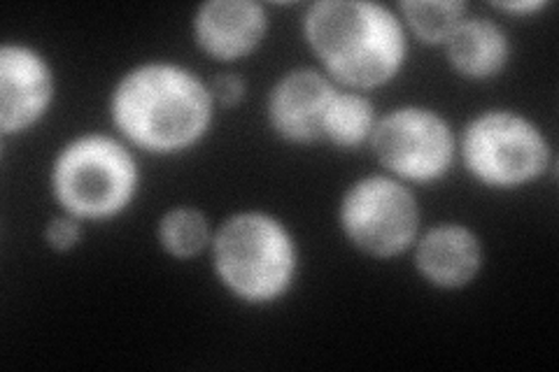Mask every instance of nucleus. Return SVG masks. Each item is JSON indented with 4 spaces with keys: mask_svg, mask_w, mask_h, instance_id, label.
I'll use <instances>...</instances> for the list:
<instances>
[{
    "mask_svg": "<svg viewBox=\"0 0 559 372\" xmlns=\"http://www.w3.org/2000/svg\"><path fill=\"white\" fill-rule=\"evenodd\" d=\"M108 110L115 131L133 149L178 156L203 143L215 123L217 103L207 80L194 70L152 59L119 75Z\"/></svg>",
    "mask_w": 559,
    "mask_h": 372,
    "instance_id": "f257e3e1",
    "label": "nucleus"
},
{
    "mask_svg": "<svg viewBox=\"0 0 559 372\" xmlns=\"http://www.w3.org/2000/svg\"><path fill=\"white\" fill-rule=\"evenodd\" d=\"M301 31L322 73L349 92L394 82L408 61V31L394 8L376 0H318Z\"/></svg>",
    "mask_w": 559,
    "mask_h": 372,
    "instance_id": "f03ea898",
    "label": "nucleus"
},
{
    "mask_svg": "<svg viewBox=\"0 0 559 372\" xmlns=\"http://www.w3.org/2000/svg\"><path fill=\"white\" fill-rule=\"evenodd\" d=\"M207 252L222 289L250 308L275 305L299 277V242L292 228L266 209H240L226 217L215 228Z\"/></svg>",
    "mask_w": 559,
    "mask_h": 372,
    "instance_id": "7ed1b4c3",
    "label": "nucleus"
},
{
    "mask_svg": "<svg viewBox=\"0 0 559 372\" xmlns=\"http://www.w3.org/2000/svg\"><path fill=\"white\" fill-rule=\"evenodd\" d=\"M143 172L138 156L119 135L82 133L57 152L49 189L66 215L110 221L135 203Z\"/></svg>",
    "mask_w": 559,
    "mask_h": 372,
    "instance_id": "20e7f679",
    "label": "nucleus"
},
{
    "mask_svg": "<svg viewBox=\"0 0 559 372\" xmlns=\"http://www.w3.org/2000/svg\"><path fill=\"white\" fill-rule=\"evenodd\" d=\"M457 156L480 187L511 191L540 180L552 149L544 129L527 115L483 110L457 135Z\"/></svg>",
    "mask_w": 559,
    "mask_h": 372,
    "instance_id": "39448f33",
    "label": "nucleus"
},
{
    "mask_svg": "<svg viewBox=\"0 0 559 372\" xmlns=\"http://www.w3.org/2000/svg\"><path fill=\"white\" fill-rule=\"evenodd\" d=\"M343 238L364 256L399 259L413 250L423 230L415 191L388 172L364 175L338 201Z\"/></svg>",
    "mask_w": 559,
    "mask_h": 372,
    "instance_id": "423d86ee",
    "label": "nucleus"
},
{
    "mask_svg": "<svg viewBox=\"0 0 559 372\" xmlns=\"http://www.w3.org/2000/svg\"><path fill=\"white\" fill-rule=\"evenodd\" d=\"M371 149L382 170L404 184H436L457 161V133L427 105H399L380 115Z\"/></svg>",
    "mask_w": 559,
    "mask_h": 372,
    "instance_id": "0eeeda50",
    "label": "nucleus"
},
{
    "mask_svg": "<svg viewBox=\"0 0 559 372\" xmlns=\"http://www.w3.org/2000/svg\"><path fill=\"white\" fill-rule=\"evenodd\" d=\"M55 98V68L40 49L24 43L0 47V133H28L49 115Z\"/></svg>",
    "mask_w": 559,
    "mask_h": 372,
    "instance_id": "6e6552de",
    "label": "nucleus"
},
{
    "mask_svg": "<svg viewBox=\"0 0 559 372\" xmlns=\"http://www.w3.org/2000/svg\"><path fill=\"white\" fill-rule=\"evenodd\" d=\"M320 68H292L280 75L266 96L269 129L287 145H322L324 117L338 94Z\"/></svg>",
    "mask_w": 559,
    "mask_h": 372,
    "instance_id": "1a4fd4ad",
    "label": "nucleus"
},
{
    "mask_svg": "<svg viewBox=\"0 0 559 372\" xmlns=\"http://www.w3.org/2000/svg\"><path fill=\"white\" fill-rule=\"evenodd\" d=\"M191 35L219 63L248 59L269 35V12L257 0H207L191 16Z\"/></svg>",
    "mask_w": 559,
    "mask_h": 372,
    "instance_id": "9d476101",
    "label": "nucleus"
},
{
    "mask_svg": "<svg viewBox=\"0 0 559 372\" xmlns=\"http://www.w3.org/2000/svg\"><path fill=\"white\" fill-rule=\"evenodd\" d=\"M413 265L429 287L460 291L474 281L485 263L478 233L466 224L443 221L419 230L413 244Z\"/></svg>",
    "mask_w": 559,
    "mask_h": 372,
    "instance_id": "9b49d317",
    "label": "nucleus"
},
{
    "mask_svg": "<svg viewBox=\"0 0 559 372\" xmlns=\"http://www.w3.org/2000/svg\"><path fill=\"white\" fill-rule=\"evenodd\" d=\"M448 65L468 82L499 77L513 57L509 33L495 20L466 16L443 45Z\"/></svg>",
    "mask_w": 559,
    "mask_h": 372,
    "instance_id": "f8f14e48",
    "label": "nucleus"
},
{
    "mask_svg": "<svg viewBox=\"0 0 559 372\" xmlns=\"http://www.w3.org/2000/svg\"><path fill=\"white\" fill-rule=\"evenodd\" d=\"M378 117L376 103L369 96L361 92H349V88H338L324 117L322 145L341 152H353L369 145Z\"/></svg>",
    "mask_w": 559,
    "mask_h": 372,
    "instance_id": "ddd939ff",
    "label": "nucleus"
},
{
    "mask_svg": "<svg viewBox=\"0 0 559 372\" xmlns=\"http://www.w3.org/2000/svg\"><path fill=\"white\" fill-rule=\"evenodd\" d=\"M215 228L210 226L205 212L191 205L166 209L156 224V242L170 259L191 261L210 250Z\"/></svg>",
    "mask_w": 559,
    "mask_h": 372,
    "instance_id": "4468645a",
    "label": "nucleus"
},
{
    "mask_svg": "<svg viewBox=\"0 0 559 372\" xmlns=\"http://www.w3.org/2000/svg\"><path fill=\"white\" fill-rule=\"evenodd\" d=\"M394 10L408 35L433 47H443L452 31L468 16V5L462 0H401Z\"/></svg>",
    "mask_w": 559,
    "mask_h": 372,
    "instance_id": "2eb2a0df",
    "label": "nucleus"
},
{
    "mask_svg": "<svg viewBox=\"0 0 559 372\" xmlns=\"http://www.w3.org/2000/svg\"><path fill=\"white\" fill-rule=\"evenodd\" d=\"M82 238H84V224L75 217L66 215V212H61L59 217H51L45 226V242L49 250L57 254L73 252L82 242Z\"/></svg>",
    "mask_w": 559,
    "mask_h": 372,
    "instance_id": "dca6fc26",
    "label": "nucleus"
},
{
    "mask_svg": "<svg viewBox=\"0 0 559 372\" xmlns=\"http://www.w3.org/2000/svg\"><path fill=\"white\" fill-rule=\"evenodd\" d=\"M207 84H210V92H213L217 108L222 110H236L245 100V96H248V82H245L242 75L234 73V70L217 73L215 77L207 80Z\"/></svg>",
    "mask_w": 559,
    "mask_h": 372,
    "instance_id": "f3484780",
    "label": "nucleus"
},
{
    "mask_svg": "<svg viewBox=\"0 0 559 372\" xmlns=\"http://www.w3.org/2000/svg\"><path fill=\"white\" fill-rule=\"evenodd\" d=\"M495 10L506 12V14H534L548 8L546 0H513V3H492Z\"/></svg>",
    "mask_w": 559,
    "mask_h": 372,
    "instance_id": "a211bd4d",
    "label": "nucleus"
}]
</instances>
